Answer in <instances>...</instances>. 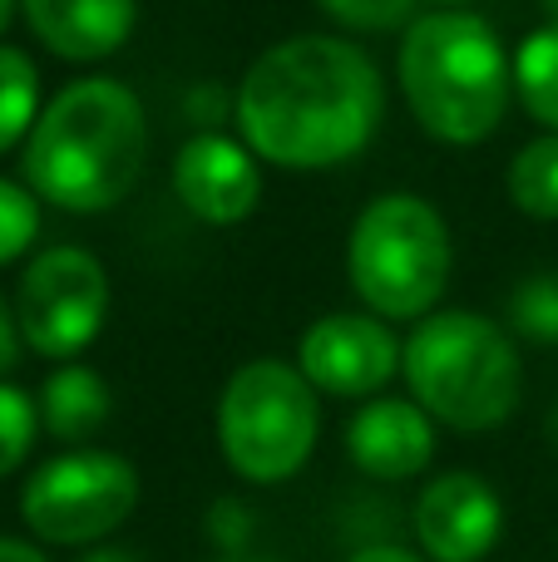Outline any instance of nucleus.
I'll return each instance as SVG.
<instances>
[{
	"instance_id": "obj_1",
	"label": "nucleus",
	"mask_w": 558,
	"mask_h": 562,
	"mask_svg": "<svg viewBox=\"0 0 558 562\" xmlns=\"http://www.w3.org/2000/svg\"><path fill=\"white\" fill-rule=\"evenodd\" d=\"M237 134L277 168H336L386 114V79L366 49L336 35H292L247 65L233 99Z\"/></svg>"
},
{
	"instance_id": "obj_2",
	"label": "nucleus",
	"mask_w": 558,
	"mask_h": 562,
	"mask_svg": "<svg viewBox=\"0 0 558 562\" xmlns=\"http://www.w3.org/2000/svg\"><path fill=\"white\" fill-rule=\"evenodd\" d=\"M148 164V119L129 85L89 75L65 85L25 138V188L59 213H104Z\"/></svg>"
},
{
	"instance_id": "obj_3",
	"label": "nucleus",
	"mask_w": 558,
	"mask_h": 562,
	"mask_svg": "<svg viewBox=\"0 0 558 562\" xmlns=\"http://www.w3.org/2000/svg\"><path fill=\"white\" fill-rule=\"evenodd\" d=\"M395 79L415 124L455 148L490 138L514 94V65L500 35L470 10L415 15L401 35Z\"/></svg>"
},
{
	"instance_id": "obj_4",
	"label": "nucleus",
	"mask_w": 558,
	"mask_h": 562,
	"mask_svg": "<svg viewBox=\"0 0 558 562\" xmlns=\"http://www.w3.org/2000/svg\"><path fill=\"white\" fill-rule=\"evenodd\" d=\"M411 400L465 435L500 429L520 405V350L475 311H431L401 346Z\"/></svg>"
},
{
	"instance_id": "obj_5",
	"label": "nucleus",
	"mask_w": 558,
	"mask_h": 562,
	"mask_svg": "<svg viewBox=\"0 0 558 562\" xmlns=\"http://www.w3.org/2000/svg\"><path fill=\"white\" fill-rule=\"evenodd\" d=\"M346 277L376 316L425 321L450 281V227L415 193L376 198L351 227Z\"/></svg>"
},
{
	"instance_id": "obj_6",
	"label": "nucleus",
	"mask_w": 558,
	"mask_h": 562,
	"mask_svg": "<svg viewBox=\"0 0 558 562\" xmlns=\"http://www.w3.org/2000/svg\"><path fill=\"white\" fill-rule=\"evenodd\" d=\"M322 435V409L306 375L282 360L233 370L217 400V449L247 484H287L302 474Z\"/></svg>"
},
{
	"instance_id": "obj_7",
	"label": "nucleus",
	"mask_w": 558,
	"mask_h": 562,
	"mask_svg": "<svg viewBox=\"0 0 558 562\" xmlns=\"http://www.w3.org/2000/svg\"><path fill=\"white\" fill-rule=\"evenodd\" d=\"M138 508V474L124 454L69 449L55 454L20 488V518L49 548H99Z\"/></svg>"
},
{
	"instance_id": "obj_8",
	"label": "nucleus",
	"mask_w": 558,
	"mask_h": 562,
	"mask_svg": "<svg viewBox=\"0 0 558 562\" xmlns=\"http://www.w3.org/2000/svg\"><path fill=\"white\" fill-rule=\"evenodd\" d=\"M109 316V272L89 247H45L15 291V326L35 356L75 360Z\"/></svg>"
},
{
	"instance_id": "obj_9",
	"label": "nucleus",
	"mask_w": 558,
	"mask_h": 562,
	"mask_svg": "<svg viewBox=\"0 0 558 562\" xmlns=\"http://www.w3.org/2000/svg\"><path fill=\"white\" fill-rule=\"evenodd\" d=\"M401 346L405 340H395L381 316L336 311V316H322L302 330L297 370L306 375L312 390L361 400L376 395L381 385H391V375L401 370Z\"/></svg>"
},
{
	"instance_id": "obj_10",
	"label": "nucleus",
	"mask_w": 558,
	"mask_h": 562,
	"mask_svg": "<svg viewBox=\"0 0 558 562\" xmlns=\"http://www.w3.org/2000/svg\"><path fill=\"white\" fill-rule=\"evenodd\" d=\"M415 543L431 562H484L504 533V504L480 474H435L415 498Z\"/></svg>"
},
{
	"instance_id": "obj_11",
	"label": "nucleus",
	"mask_w": 558,
	"mask_h": 562,
	"mask_svg": "<svg viewBox=\"0 0 558 562\" xmlns=\"http://www.w3.org/2000/svg\"><path fill=\"white\" fill-rule=\"evenodd\" d=\"M174 193L208 227L243 223L263 198L257 154L227 134H193L174 158Z\"/></svg>"
},
{
	"instance_id": "obj_12",
	"label": "nucleus",
	"mask_w": 558,
	"mask_h": 562,
	"mask_svg": "<svg viewBox=\"0 0 558 562\" xmlns=\"http://www.w3.org/2000/svg\"><path fill=\"white\" fill-rule=\"evenodd\" d=\"M346 454L366 479H381V484L415 479L435 459V419L415 400L376 395L346 425Z\"/></svg>"
},
{
	"instance_id": "obj_13",
	"label": "nucleus",
	"mask_w": 558,
	"mask_h": 562,
	"mask_svg": "<svg viewBox=\"0 0 558 562\" xmlns=\"http://www.w3.org/2000/svg\"><path fill=\"white\" fill-rule=\"evenodd\" d=\"M25 25L59 59H109L138 20V0H20Z\"/></svg>"
},
{
	"instance_id": "obj_14",
	"label": "nucleus",
	"mask_w": 558,
	"mask_h": 562,
	"mask_svg": "<svg viewBox=\"0 0 558 562\" xmlns=\"http://www.w3.org/2000/svg\"><path fill=\"white\" fill-rule=\"evenodd\" d=\"M114 409V395H109L104 375L89 366H59L55 375L40 385V425L45 435L65 439V445H79V439L99 435Z\"/></svg>"
},
{
	"instance_id": "obj_15",
	"label": "nucleus",
	"mask_w": 558,
	"mask_h": 562,
	"mask_svg": "<svg viewBox=\"0 0 558 562\" xmlns=\"http://www.w3.org/2000/svg\"><path fill=\"white\" fill-rule=\"evenodd\" d=\"M514 94L534 124L558 134V20H544L514 49Z\"/></svg>"
},
{
	"instance_id": "obj_16",
	"label": "nucleus",
	"mask_w": 558,
	"mask_h": 562,
	"mask_svg": "<svg viewBox=\"0 0 558 562\" xmlns=\"http://www.w3.org/2000/svg\"><path fill=\"white\" fill-rule=\"evenodd\" d=\"M510 203L520 213L558 223V134L524 144L510 164Z\"/></svg>"
},
{
	"instance_id": "obj_17",
	"label": "nucleus",
	"mask_w": 558,
	"mask_h": 562,
	"mask_svg": "<svg viewBox=\"0 0 558 562\" xmlns=\"http://www.w3.org/2000/svg\"><path fill=\"white\" fill-rule=\"evenodd\" d=\"M40 119V69L25 49L0 45V154L30 138Z\"/></svg>"
},
{
	"instance_id": "obj_18",
	"label": "nucleus",
	"mask_w": 558,
	"mask_h": 562,
	"mask_svg": "<svg viewBox=\"0 0 558 562\" xmlns=\"http://www.w3.org/2000/svg\"><path fill=\"white\" fill-rule=\"evenodd\" d=\"M40 435V405L20 385H0V479L25 464Z\"/></svg>"
},
{
	"instance_id": "obj_19",
	"label": "nucleus",
	"mask_w": 558,
	"mask_h": 562,
	"mask_svg": "<svg viewBox=\"0 0 558 562\" xmlns=\"http://www.w3.org/2000/svg\"><path fill=\"white\" fill-rule=\"evenodd\" d=\"M510 316H514V330H520L524 340L554 346L558 340V272L524 281L510 301Z\"/></svg>"
},
{
	"instance_id": "obj_20",
	"label": "nucleus",
	"mask_w": 558,
	"mask_h": 562,
	"mask_svg": "<svg viewBox=\"0 0 558 562\" xmlns=\"http://www.w3.org/2000/svg\"><path fill=\"white\" fill-rule=\"evenodd\" d=\"M40 233V198L30 188L0 178V267L15 262L20 252H30Z\"/></svg>"
},
{
	"instance_id": "obj_21",
	"label": "nucleus",
	"mask_w": 558,
	"mask_h": 562,
	"mask_svg": "<svg viewBox=\"0 0 558 562\" xmlns=\"http://www.w3.org/2000/svg\"><path fill=\"white\" fill-rule=\"evenodd\" d=\"M336 25L361 30V35H386L395 25L415 20V0H316Z\"/></svg>"
},
{
	"instance_id": "obj_22",
	"label": "nucleus",
	"mask_w": 558,
	"mask_h": 562,
	"mask_svg": "<svg viewBox=\"0 0 558 562\" xmlns=\"http://www.w3.org/2000/svg\"><path fill=\"white\" fill-rule=\"evenodd\" d=\"M208 533H213V543L223 548L227 558H247V538H253V514H247L237 498H217L213 514H208Z\"/></svg>"
},
{
	"instance_id": "obj_23",
	"label": "nucleus",
	"mask_w": 558,
	"mask_h": 562,
	"mask_svg": "<svg viewBox=\"0 0 558 562\" xmlns=\"http://www.w3.org/2000/svg\"><path fill=\"white\" fill-rule=\"evenodd\" d=\"M346 562H431V558L415 553V548H401V543H366V548H356Z\"/></svg>"
},
{
	"instance_id": "obj_24",
	"label": "nucleus",
	"mask_w": 558,
	"mask_h": 562,
	"mask_svg": "<svg viewBox=\"0 0 558 562\" xmlns=\"http://www.w3.org/2000/svg\"><path fill=\"white\" fill-rule=\"evenodd\" d=\"M15 356H20V326H15V311L0 301V375L15 366Z\"/></svg>"
},
{
	"instance_id": "obj_25",
	"label": "nucleus",
	"mask_w": 558,
	"mask_h": 562,
	"mask_svg": "<svg viewBox=\"0 0 558 562\" xmlns=\"http://www.w3.org/2000/svg\"><path fill=\"white\" fill-rule=\"evenodd\" d=\"M0 562H49V558L25 538H0Z\"/></svg>"
},
{
	"instance_id": "obj_26",
	"label": "nucleus",
	"mask_w": 558,
	"mask_h": 562,
	"mask_svg": "<svg viewBox=\"0 0 558 562\" xmlns=\"http://www.w3.org/2000/svg\"><path fill=\"white\" fill-rule=\"evenodd\" d=\"M79 562H138V558L124 553V548H104V543H99V548H89V553L79 558Z\"/></svg>"
},
{
	"instance_id": "obj_27",
	"label": "nucleus",
	"mask_w": 558,
	"mask_h": 562,
	"mask_svg": "<svg viewBox=\"0 0 558 562\" xmlns=\"http://www.w3.org/2000/svg\"><path fill=\"white\" fill-rule=\"evenodd\" d=\"M15 5H20V0H0V30L10 25V15H15Z\"/></svg>"
},
{
	"instance_id": "obj_28",
	"label": "nucleus",
	"mask_w": 558,
	"mask_h": 562,
	"mask_svg": "<svg viewBox=\"0 0 558 562\" xmlns=\"http://www.w3.org/2000/svg\"><path fill=\"white\" fill-rule=\"evenodd\" d=\"M435 5H445V10H455V5H465V0H435Z\"/></svg>"
},
{
	"instance_id": "obj_29",
	"label": "nucleus",
	"mask_w": 558,
	"mask_h": 562,
	"mask_svg": "<svg viewBox=\"0 0 558 562\" xmlns=\"http://www.w3.org/2000/svg\"><path fill=\"white\" fill-rule=\"evenodd\" d=\"M223 562H267V558H223Z\"/></svg>"
},
{
	"instance_id": "obj_30",
	"label": "nucleus",
	"mask_w": 558,
	"mask_h": 562,
	"mask_svg": "<svg viewBox=\"0 0 558 562\" xmlns=\"http://www.w3.org/2000/svg\"><path fill=\"white\" fill-rule=\"evenodd\" d=\"M549 429H554V439H558V409H554V419H549Z\"/></svg>"
}]
</instances>
